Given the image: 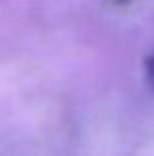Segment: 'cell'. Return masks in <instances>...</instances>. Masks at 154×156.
Instances as JSON below:
<instances>
[{
	"instance_id": "cell-1",
	"label": "cell",
	"mask_w": 154,
	"mask_h": 156,
	"mask_svg": "<svg viewBox=\"0 0 154 156\" xmlns=\"http://www.w3.org/2000/svg\"><path fill=\"white\" fill-rule=\"evenodd\" d=\"M144 73H146V83L150 87V91L154 93V53L146 57L144 61Z\"/></svg>"
},
{
	"instance_id": "cell-2",
	"label": "cell",
	"mask_w": 154,
	"mask_h": 156,
	"mask_svg": "<svg viewBox=\"0 0 154 156\" xmlns=\"http://www.w3.org/2000/svg\"><path fill=\"white\" fill-rule=\"evenodd\" d=\"M113 2H115L117 6H127V4H131L132 0H113Z\"/></svg>"
}]
</instances>
